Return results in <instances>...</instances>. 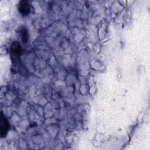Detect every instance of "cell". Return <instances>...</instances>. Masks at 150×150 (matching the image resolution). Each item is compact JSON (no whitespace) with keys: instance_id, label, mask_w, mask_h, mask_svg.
I'll list each match as a JSON object with an SVG mask.
<instances>
[{"instance_id":"obj_1","label":"cell","mask_w":150,"mask_h":150,"mask_svg":"<svg viewBox=\"0 0 150 150\" xmlns=\"http://www.w3.org/2000/svg\"><path fill=\"white\" fill-rule=\"evenodd\" d=\"M18 11L23 15L25 16L28 15L30 11V6L28 1H22L19 4Z\"/></svg>"},{"instance_id":"obj_2","label":"cell","mask_w":150,"mask_h":150,"mask_svg":"<svg viewBox=\"0 0 150 150\" xmlns=\"http://www.w3.org/2000/svg\"><path fill=\"white\" fill-rule=\"evenodd\" d=\"M9 129V123L7 120L2 117V114H1V137H5L8 132Z\"/></svg>"},{"instance_id":"obj_3","label":"cell","mask_w":150,"mask_h":150,"mask_svg":"<svg viewBox=\"0 0 150 150\" xmlns=\"http://www.w3.org/2000/svg\"><path fill=\"white\" fill-rule=\"evenodd\" d=\"M21 34H22V40L23 41H26L28 39V34H27V31L26 30H24L23 29L21 30Z\"/></svg>"}]
</instances>
